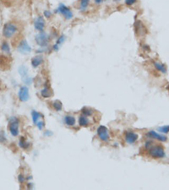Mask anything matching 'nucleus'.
<instances>
[{"mask_svg": "<svg viewBox=\"0 0 169 190\" xmlns=\"http://www.w3.org/2000/svg\"><path fill=\"white\" fill-rule=\"evenodd\" d=\"M113 1H114V2H116V3H117V2H120L121 0H113Z\"/></svg>", "mask_w": 169, "mask_h": 190, "instance_id": "nucleus-33", "label": "nucleus"}, {"mask_svg": "<svg viewBox=\"0 0 169 190\" xmlns=\"http://www.w3.org/2000/svg\"><path fill=\"white\" fill-rule=\"evenodd\" d=\"M31 117H32L33 123H34L35 124H37V123L43 117V115L41 114L40 113H38V112H37V111H32V113H31Z\"/></svg>", "mask_w": 169, "mask_h": 190, "instance_id": "nucleus-15", "label": "nucleus"}, {"mask_svg": "<svg viewBox=\"0 0 169 190\" xmlns=\"http://www.w3.org/2000/svg\"><path fill=\"white\" fill-rule=\"evenodd\" d=\"M23 82H25L26 85H31L32 83V79H31L30 77L27 76V77L23 79Z\"/></svg>", "mask_w": 169, "mask_h": 190, "instance_id": "nucleus-28", "label": "nucleus"}, {"mask_svg": "<svg viewBox=\"0 0 169 190\" xmlns=\"http://www.w3.org/2000/svg\"><path fill=\"white\" fill-rule=\"evenodd\" d=\"M37 126L38 127V128H39L40 130H41L42 128H43V127H44V125H45V123H44V121L43 120H39L37 123V124H36Z\"/></svg>", "mask_w": 169, "mask_h": 190, "instance_id": "nucleus-26", "label": "nucleus"}, {"mask_svg": "<svg viewBox=\"0 0 169 190\" xmlns=\"http://www.w3.org/2000/svg\"><path fill=\"white\" fill-rule=\"evenodd\" d=\"M147 150H148V154L153 158L160 159V158H164L166 156L164 149L161 145H157L152 144L151 146Z\"/></svg>", "mask_w": 169, "mask_h": 190, "instance_id": "nucleus-2", "label": "nucleus"}, {"mask_svg": "<svg viewBox=\"0 0 169 190\" xmlns=\"http://www.w3.org/2000/svg\"><path fill=\"white\" fill-rule=\"evenodd\" d=\"M2 1H3V3H11L12 2L15 1V0H2Z\"/></svg>", "mask_w": 169, "mask_h": 190, "instance_id": "nucleus-32", "label": "nucleus"}, {"mask_svg": "<svg viewBox=\"0 0 169 190\" xmlns=\"http://www.w3.org/2000/svg\"><path fill=\"white\" fill-rule=\"evenodd\" d=\"M56 12L61 14L66 20H71L73 18V12L71 11V10L67 7L64 3H60L58 7V9L56 10Z\"/></svg>", "mask_w": 169, "mask_h": 190, "instance_id": "nucleus-4", "label": "nucleus"}, {"mask_svg": "<svg viewBox=\"0 0 169 190\" xmlns=\"http://www.w3.org/2000/svg\"><path fill=\"white\" fill-rule=\"evenodd\" d=\"M146 136L149 137V138H151V139H156L161 142H165L167 141V137L165 135H162V134H157L155 131H149L147 134H146Z\"/></svg>", "mask_w": 169, "mask_h": 190, "instance_id": "nucleus-11", "label": "nucleus"}, {"mask_svg": "<svg viewBox=\"0 0 169 190\" xmlns=\"http://www.w3.org/2000/svg\"><path fill=\"white\" fill-rule=\"evenodd\" d=\"M92 109L91 108H88V107H83L82 110H81V113H82V115H85L86 117L88 116H91L92 115Z\"/></svg>", "mask_w": 169, "mask_h": 190, "instance_id": "nucleus-23", "label": "nucleus"}, {"mask_svg": "<svg viewBox=\"0 0 169 190\" xmlns=\"http://www.w3.org/2000/svg\"><path fill=\"white\" fill-rule=\"evenodd\" d=\"M97 135L100 138V139L102 141H103V142H108L109 138H110L107 128L105 126H102V125L98 127V128H97Z\"/></svg>", "mask_w": 169, "mask_h": 190, "instance_id": "nucleus-6", "label": "nucleus"}, {"mask_svg": "<svg viewBox=\"0 0 169 190\" xmlns=\"http://www.w3.org/2000/svg\"><path fill=\"white\" fill-rule=\"evenodd\" d=\"M79 124L81 127H88L90 124V120L85 115H81L79 117Z\"/></svg>", "mask_w": 169, "mask_h": 190, "instance_id": "nucleus-14", "label": "nucleus"}, {"mask_svg": "<svg viewBox=\"0 0 169 190\" xmlns=\"http://www.w3.org/2000/svg\"><path fill=\"white\" fill-rule=\"evenodd\" d=\"M158 131L161 133H163V134H168L169 132V125L158 128Z\"/></svg>", "mask_w": 169, "mask_h": 190, "instance_id": "nucleus-25", "label": "nucleus"}, {"mask_svg": "<svg viewBox=\"0 0 169 190\" xmlns=\"http://www.w3.org/2000/svg\"><path fill=\"white\" fill-rule=\"evenodd\" d=\"M43 14H44V16H45L46 18H50V17L52 16V13H51V11H49V10H45V11L43 12Z\"/></svg>", "mask_w": 169, "mask_h": 190, "instance_id": "nucleus-30", "label": "nucleus"}, {"mask_svg": "<svg viewBox=\"0 0 169 190\" xmlns=\"http://www.w3.org/2000/svg\"><path fill=\"white\" fill-rule=\"evenodd\" d=\"M19 31V27L14 22H8L3 25V36L5 38H12L14 37Z\"/></svg>", "mask_w": 169, "mask_h": 190, "instance_id": "nucleus-1", "label": "nucleus"}, {"mask_svg": "<svg viewBox=\"0 0 169 190\" xmlns=\"http://www.w3.org/2000/svg\"><path fill=\"white\" fill-rule=\"evenodd\" d=\"M19 125H20V121L16 117H11L10 120V124H9V129L10 134L13 136H17L19 134Z\"/></svg>", "mask_w": 169, "mask_h": 190, "instance_id": "nucleus-5", "label": "nucleus"}, {"mask_svg": "<svg viewBox=\"0 0 169 190\" xmlns=\"http://www.w3.org/2000/svg\"><path fill=\"white\" fill-rule=\"evenodd\" d=\"M64 123L66 125L69 127L74 126L76 123V119L74 116L71 115H67L64 117Z\"/></svg>", "mask_w": 169, "mask_h": 190, "instance_id": "nucleus-13", "label": "nucleus"}, {"mask_svg": "<svg viewBox=\"0 0 169 190\" xmlns=\"http://www.w3.org/2000/svg\"><path fill=\"white\" fill-rule=\"evenodd\" d=\"M45 26H46V22H45V20L42 16H38L35 21H34V27L37 31H43L44 29H45Z\"/></svg>", "mask_w": 169, "mask_h": 190, "instance_id": "nucleus-9", "label": "nucleus"}, {"mask_svg": "<svg viewBox=\"0 0 169 190\" xmlns=\"http://www.w3.org/2000/svg\"><path fill=\"white\" fill-rule=\"evenodd\" d=\"M41 95L42 97L44 98H48V97H50L52 96V92H51V90L49 87L48 86H45L44 88L41 90Z\"/></svg>", "mask_w": 169, "mask_h": 190, "instance_id": "nucleus-18", "label": "nucleus"}, {"mask_svg": "<svg viewBox=\"0 0 169 190\" xmlns=\"http://www.w3.org/2000/svg\"><path fill=\"white\" fill-rule=\"evenodd\" d=\"M18 180H19V182L20 183H23L24 182H25V177H24V175H22V174H20L19 176H18Z\"/></svg>", "mask_w": 169, "mask_h": 190, "instance_id": "nucleus-29", "label": "nucleus"}, {"mask_svg": "<svg viewBox=\"0 0 169 190\" xmlns=\"http://www.w3.org/2000/svg\"><path fill=\"white\" fill-rule=\"evenodd\" d=\"M1 50H2L3 52H4V53H6V54H10V44H9L6 41H4L2 42V44H1Z\"/></svg>", "mask_w": 169, "mask_h": 190, "instance_id": "nucleus-17", "label": "nucleus"}, {"mask_svg": "<svg viewBox=\"0 0 169 190\" xmlns=\"http://www.w3.org/2000/svg\"><path fill=\"white\" fill-rule=\"evenodd\" d=\"M168 89H169V86H168Z\"/></svg>", "mask_w": 169, "mask_h": 190, "instance_id": "nucleus-34", "label": "nucleus"}, {"mask_svg": "<svg viewBox=\"0 0 169 190\" xmlns=\"http://www.w3.org/2000/svg\"><path fill=\"white\" fill-rule=\"evenodd\" d=\"M139 138V135L134 132L131 131H127L125 132V140L128 144H134L137 141Z\"/></svg>", "mask_w": 169, "mask_h": 190, "instance_id": "nucleus-10", "label": "nucleus"}, {"mask_svg": "<svg viewBox=\"0 0 169 190\" xmlns=\"http://www.w3.org/2000/svg\"><path fill=\"white\" fill-rule=\"evenodd\" d=\"M18 71H19V74L22 77V79H24V78H26V77L28 76V69H27V68H26V66H24V65L20 66L19 68Z\"/></svg>", "mask_w": 169, "mask_h": 190, "instance_id": "nucleus-21", "label": "nucleus"}, {"mask_svg": "<svg viewBox=\"0 0 169 190\" xmlns=\"http://www.w3.org/2000/svg\"><path fill=\"white\" fill-rule=\"evenodd\" d=\"M43 61H44V58H43V57L41 55L35 56L31 59V65H32L33 68H37V67H39L41 63H43Z\"/></svg>", "mask_w": 169, "mask_h": 190, "instance_id": "nucleus-12", "label": "nucleus"}, {"mask_svg": "<svg viewBox=\"0 0 169 190\" xmlns=\"http://www.w3.org/2000/svg\"><path fill=\"white\" fill-rule=\"evenodd\" d=\"M18 96L19 99L20 100V101H27L30 98V95H29V89L27 88L26 86H22L20 87L19 93H18Z\"/></svg>", "mask_w": 169, "mask_h": 190, "instance_id": "nucleus-8", "label": "nucleus"}, {"mask_svg": "<svg viewBox=\"0 0 169 190\" xmlns=\"http://www.w3.org/2000/svg\"><path fill=\"white\" fill-rule=\"evenodd\" d=\"M18 51L22 54H29L31 52V48L26 40H22L18 45Z\"/></svg>", "mask_w": 169, "mask_h": 190, "instance_id": "nucleus-7", "label": "nucleus"}, {"mask_svg": "<svg viewBox=\"0 0 169 190\" xmlns=\"http://www.w3.org/2000/svg\"><path fill=\"white\" fill-rule=\"evenodd\" d=\"M19 145H20V148H22L23 150H27L30 147V143L28 141H26V139L24 137H22L21 139H20Z\"/></svg>", "mask_w": 169, "mask_h": 190, "instance_id": "nucleus-20", "label": "nucleus"}, {"mask_svg": "<svg viewBox=\"0 0 169 190\" xmlns=\"http://www.w3.org/2000/svg\"><path fill=\"white\" fill-rule=\"evenodd\" d=\"M94 2L96 4H101L104 2V0H94Z\"/></svg>", "mask_w": 169, "mask_h": 190, "instance_id": "nucleus-31", "label": "nucleus"}, {"mask_svg": "<svg viewBox=\"0 0 169 190\" xmlns=\"http://www.w3.org/2000/svg\"><path fill=\"white\" fill-rule=\"evenodd\" d=\"M90 4V0H79V10L85 11Z\"/></svg>", "mask_w": 169, "mask_h": 190, "instance_id": "nucleus-19", "label": "nucleus"}, {"mask_svg": "<svg viewBox=\"0 0 169 190\" xmlns=\"http://www.w3.org/2000/svg\"><path fill=\"white\" fill-rule=\"evenodd\" d=\"M37 44L41 47V48H46L48 43H49V37L47 33L41 31L39 34H37L35 37Z\"/></svg>", "mask_w": 169, "mask_h": 190, "instance_id": "nucleus-3", "label": "nucleus"}, {"mask_svg": "<svg viewBox=\"0 0 169 190\" xmlns=\"http://www.w3.org/2000/svg\"><path fill=\"white\" fill-rule=\"evenodd\" d=\"M136 1L137 0H125L124 3H125V4L127 6H132V5H134L136 3Z\"/></svg>", "mask_w": 169, "mask_h": 190, "instance_id": "nucleus-27", "label": "nucleus"}, {"mask_svg": "<svg viewBox=\"0 0 169 190\" xmlns=\"http://www.w3.org/2000/svg\"><path fill=\"white\" fill-rule=\"evenodd\" d=\"M52 107L56 110V111H61L62 110V108H63V104H62V102L60 101H58V100H56V101H54L52 102Z\"/></svg>", "mask_w": 169, "mask_h": 190, "instance_id": "nucleus-22", "label": "nucleus"}, {"mask_svg": "<svg viewBox=\"0 0 169 190\" xmlns=\"http://www.w3.org/2000/svg\"><path fill=\"white\" fill-rule=\"evenodd\" d=\"M154 65H155V68H156L158 71H160V72H162V73H163V74H166V73H167V67H166L164 64H162V63H160V62H155Z\"/></svg>", "mask_w": 169, "mask_h": 190, "instance_id": "nucleus-16", "label": "nucleus"}, {"mask_svg": "<svg viewBox=\"0 0 169 190\" xmlns=\"http://www.w3.org/2000/svg\"><path fill=\"white\" fill-rule=\"evenodd\" d=\"M64 41H65V36L64 35H61L58 38V40H57V41H56L55 44H57L58 46H60V45H62V44L64 42Z\"/></svg>", "mask_w": 169, "mask_h": 190, "instance_id": "nucleus-24", "label": "nucleus"}]
</instances>
